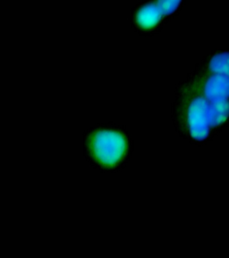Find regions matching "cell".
<instances>
[{"label": "cell", "instance_id": "cell-6", "mask_svg": "<svg viewBox=\"0 0 229 258\" xmlns=\"http://www.w3.org/2000/svg\"><path fill=\"white\" fill-rule=\"evenodd\" d=\"M210 68L212 72L216 74H228V54L222 53L217 54L211 60Z\"/></svg>", "mask_w": 229, "mask_h": 258}, {"label": "cell", "instance_id": "cell-4", "mask_svg": "<svg viewBox=\"0 0 229 258\" xmlns=\"http://www.w3.org/2000/svg\"><path fill=\"white\" fill-rule=\"evenodd\" d=\"M163 14L156 3L144 6L138 11L136 19L138 23L144 28L154 27L160 22Z\"/></svg>", "mask_w": 229, "mask_h": 258}, {"label": "cell", "instance_id": "cell-1", "mask_svg": "<svg viewBox=\"0 0 229 258\" xmlns=\"http://www.w3.org/2000/svg\"><path fill=\"white\" fill-rule=\"evenodd\" d=\"M90 149L96 161L102 167H118L127 156V139L117 131H100L92 137Z\"/></svg>", "mask_w": 229, "mask_h": 258}, {"label": "cell", "instance_id": "cell-3", "mask_svg": "<svg viewBox=\"0 0 229 258\" xmlns=\"http://www.w3.org/2000/svg\"><path fill=\"white\" fill-rule=\"evenodd\" d=\"M205 95L209 101L226 100L228 94V76L215 74L205 85Z\"/></svg>", "mask_w": 229, "mask_h": 258}, {"label": "cell", "instance_id": "cell-5", "mask_svg": "<svg viewBox=\"0 0 229 258\" xmlns=\"http://www.w3.org/2000/svg\"><path fill=\"white\" fill-rule=\"evenodd\" d=\"M210 122L212 126L220 124L228 115V104L226 100L210 101Z\"/></svg>", "mask_w": 229, "mask_h": 258}, {"label": "cell", "instance_id": "cell-2", "mask_svg": "<svg viewBox=\"0 0 229 258\" xmlns=\"http://www.w3.org/2000/svg\"><path fill=\"white\" fill-rule=\"evenodd\" d=\"M210 101L204 98L195 99L189 106L188 123L191 136L203 140L208 136L211 125Z\"/></svg>", "mask_w": 229, "mask_h": 258}, {"label": "cell", "instance_id": "cell-7", "mask_svg": "<svg viewBox=\"0 0 229 258\" xmlns=\"http://www.w3.org/2000/svg\"><path fill=\"white\" fill-rule=\"evenodd\" d=\"M182 0H156V3L160 8L163 16L169 15L176 11Z\"/></svg>", "mask_w": 229, "mask_h": 258}]
</instances>
